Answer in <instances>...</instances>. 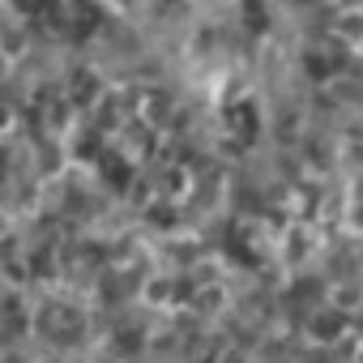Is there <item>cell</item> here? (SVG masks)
<instances>
[{
    "mask_svg": "<svg viewBox=\"0 0 363 363\" xmlns=\"http://www.w3.org/2000/svg\"><path fill=\"white\" fill-rule=\"evenodd\" d=\"M320 320H333V312H320ZM337 329H346V320H342V325H312V337H316V342H329Z\"/></svg>",
    "mask_w": 363,
    "mask_h": 363,
    "instance_id": "1",
    "label": "cell"
}]
</instances>
